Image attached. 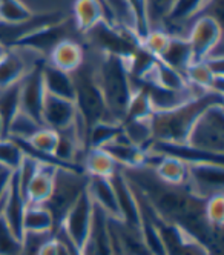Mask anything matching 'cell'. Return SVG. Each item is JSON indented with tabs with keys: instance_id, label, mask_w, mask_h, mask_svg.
Returning <instances> with one entry per match:
<instances>
[{
	"instance_id": "obj_1",
	"label": "cell",
	"mask_w": 224,
	"mask_h": 255,
	"mask_svg": "<svg viewBox=\"0 0 224 255\" xmlns=\"http://www.w3.org/2000/svg\"><path fill=\"white\" fill-rule=\"evenodd\" d=\"M215 103H223V96L208 91L171 111L154 113L149 119L154 141L184 143L200 114Z\"/></svg>"
},
{
	"instance_id": "obj_2",
	"label": "cell",
	"mask_w": 224,
	"mask_h": 255,
	"mask_svg": "<svg viewBox=\"0 0 224 255\" xmlns=\"http://www.w3.org/2000/svg\"><path fill=\"white\" fill-rule=\"evenodd\" d=\"M96 77L108 108L109 120L121 123L126 105L134 91L124 60L109 54H102L99 69H96Z\"/></svg>"
},
{
	"instance_id": "obj_3",
	"label": "cell",
	"mask_w": 224,
	"mask_h": 255,
	"mask_svg": "<svg viewBox=\"0 0 224 255\" xmlns=\"http://www.w3.org/2000/svg\"><path fill=\"white\" fill-rule=\"evenodd\" d=\"M71 76L74 82V91H76L74 103H76L79 117L85 122V125L91 128L102 120H109L108 108L96 77V69L83 63Z\"/></svg>"
},
{
	"instance_id": "obj_4",
	"label": "cell",
	"mask_w": 224,
	"mask_h": 255,
	"mask_svg": "<svg viewBox=\"0 0 224 255\" xmlns=\"http://www.w3.org/2000/svg\"><path fill=\"white\" fill-rule=\"evenodd\" d=\"M88 175L83 171H74L66 168H57L54 175V186L51 197L45 206L54 217L55 231L69 208L77 202V198L86 191Z\"/></svg>"
},
{
	"instance_id": "obj_5",
	"label": "cell",
	"mask_w": 224,
	"mask_h": 255,
	"mask_svg": "<svg viewBox=\"0 0 224 255\" xmlns=\"http://www.w3.org/2000/svg\"><path fill=\"white\" fill-rule=\"evenodd\" d=\"M186 143L209 152L224 154V106L215 103L206 108L195 120Z\"/></svg>"
},
{
	"instance_id": "obj_6",
	"label": "cell",
	"mask_w": 224,
	"mask_h": 255,
	"mask_svg": "<svg viewBox=\"0 0 224 255\" xmlns=\"http://www.w3.org/2000/svg\"><path fill=\"white\" fill-rule=\"evenodd\" d=\"M86 35L89 42L99 48L102 54H109V56H115L123 60H126L140 45V40L132 31L123 26L111 25L106 20L99 22L86 32Z\"/></svg>"
},
{
	"instance_id": "obj_7",
	"label": "cell",
	"mask_w": 224,
	"mask_h": 255,
	"mask_svg": "<svg viewBox=\"0 0 224 255\" xmlns=\"http://www.w3.org/2000/svg\"><path fill=\"white\" fill-rule=\"evenodd\" d=\"M94 208L96 206L92 203L91 197L85 191L77 198V202L65 214L63 220L57 228V231L62 232L77 249L83 248L89 235L92 226V217H94Z\"/></svg>"
},
{
	"instance_id": "obj_8",
	"label": "cell",
	"mask_w": 224,
	"mask_h": 255,
	"mask_svg": "<svg viewBox=\"0 0 224 255\" xmlns=\"http://www.w3.org/2000/svg\"><path fill=\"white\" fill-rule=\"evenodd\" d=\"M188 189L201 200L217 194H224V166L223 163H197L188 165Z\"/></svg>"
},
{
	"instance_id": "obj_9",
	"label": "cell",
	"mask_w": 224,
	"mask_h": 255,
	"mask_svg": "<svg viewBox=\"0 0 224 255\" xmlns=\"http://www.w3.org/2000/svg\"><path fill=\"white\" fill-rule=\"evenodd\" d=\"M46 60H37L25 77L20 80V111L26 113L39 123H42V108L45 102V88L42 79V68Z\"/></svg>"
},
{
	"instance_id": "obj_10",
	"label": "cell",
	"mask_w": 224,
	"mask_h": 255,
	"mask_svg": "<svg viewBox=\"0 0 224 255\" xmlns=\"http://www.w3.org/2000/svg\"><path fill=\"white\" fill-rule=\"evenodd\" d=\"M221 25L214 15H201L195 20L188 39L194 62L204 60L221 43Z\"/></svg>"
},
{
	"instance_id": "obj_11",
	"label": "cell",
	"mask_w": 224,
	"mask_h": 255,
	"mask_svg": "<svg viewBox=\"0 0 224 255\" xmlns=\"http://www.w3.org/2000/svg\"><path fill=\"white\" fill-rule=\"evenodd\" d=\"M111 183L114 186L117 206L120 214V223H123L126 228L137 231L140 229L141 222V211L138 205V198L135 195V191L127 181L124 172L121 168H118L111 177Z\"/></svg>"
},
{
	"instance_id": "obj_12",
	"label": "cell",
	"mask_w": 224,
	"mask_h": 255,
	"mask_svg": "<svg viewBox=\"0 0 224 255\" xmlns=\"http://www.w3.org/2000/svg\"><path fill=\"white\" fill-rule=\"evenodd\" d=\"M65 39H69L66 19L59 23L35 29L34 32L28 34L26 37H23L22 40H18L12 48L34 51L37 54H40V56H49V52L54 49V46Z\"/></svg>"
},
{
	"instance_id": "obj_13",
	"label": "cell",
	"mask_w": 224,
	"mask_h": 255,
	"mask_svg": "<svg viewBox=\"0 0 224 255\" xmlns=\"http://www.w3.org/2000/svg\"><path fill=\"white\" fill-rule=\"evenodd\" d=\"M62 12H43L32 15L29 20L22 22V23H3L0 22V43L6 48H12L18 40L26 37L28 34L34 32L35 29L59 23L65 20Z\"/></svg>"
},
{
	"instance_id": "obj_14",
	"label": "cell",
	"mask_w": 224,
	"mask_h": 255,
	"mask_svg": "<svg viewBox=\"0 0 224 255\" xmlns=\"http://www.w3.org/2000/svg\"><path fill=\"white\" fill-rule=\"evenodd\" d=\"M77 117V108L72 100L59 99L45 94V102L42 108V125L49 129L60 132L74 125Z\"/></svg>"
},
{
	"instance_id": "obj_15",
	"label": "cell",
	"mask_w": 224,
	"mask_h": 255,
	"mask_svg": "<svg viewBox=\"0 0 224 255\" xmlns=\"http://www.w3.org/2000/svg\"><path fill=\"white\" fill-rule=\"evenodd\" d=\"M26 205L28 203L25 200V195L22 194L20 186H18L17 175L14 171L8 194L3 200L2 208H0V217L5 220L11 232L22 242H23V215H25Z\"/></svg>"
},
{
	"instance_id": "obj_16",
	"label": "cell",
	"mask_w": 224,
	"mask_h": 255,
	"mask_svg": "<svg viewBox=\"0 0 224 255\" xmlns=\"http://www.w3.org/2000/svg\"><path fill=\"white\" fill-rule=\"evenodd\" d=\"M155 218L164 242L166 255H214L206 246H203L200 242L192 239L191 235L184 234L175 226L161 222L157 215Z\"/></svg>"
},
{
	"instance_id": "obj_17",
	"label": "cell",
	"mask_w": 224,
	"mask_h": 255,
	"mask_svg": "<svg viewBox=\"0 0 224 255\" xmlns=\"http://www.w3.org/2000/svg\"><path fill=\"white\" fill-rule=\"evenodd\" d=\"M96 206V205H94ZM82 255H114L112 237L109 229V218L100 208H94L92 226L88 239L80 249Z\"/></svg>"
},
{
	"instance_id": "obj_18",
	"label": "cell",
	"mask_w": 224,
	"mask_h": 255,
	"mask_svg": "<svg viewBox=\"0 0 224 255\" xmlns=\"http://www.w3.org/2000/svg\"><path fill=\"white\" fill-rule=\"evenodd\" d=\"M149 149L166 155V157H174L186 165H197V163H223L224 154H209L200 151L189 143H164V141H152Z\"/></svg>"
},
{
	"instance_id": "obj_19",
	"label": "cell",
	"mask_w": 224,
	"mask_h": 255,
	"mask_svg": "<svg viewBox=\"0 0 224 255\" xmlns=\"http://www.w3.org/2000/svg\"><path fill=\"white\" fill-rule=\"evenodd\" d=\"M86 192L91 197L92 203L100 208L108 218L114 222H120V214L117 206V198L114 192V186L111 183V178L105 177H89Z\"/></svg>"
},
{
	"instance_id": "obj_20",
	"label": "cell",
	"mask_w": 224,
	"mask_h": 255,
	"mask_svg": "<svg viewBox=\"0 0 224 255\" xmlns=\"http://www.w3.org/2000/svg\"><path fill=\"white\" fill-rule=\"evenodd\" d=\"M106 151L112 160L117 163V166L121 169H134V168H143L144 166V160H146V152L144 149L135 146V144L130 143L123 132L114 138L111 143H108L106 146L100 148Z\"/></svg>"
},
{
	"instance_id": "obj_21",
	"label": "cell",
	"mask_w": 224,
	"mask_h": 255,
	"mask_svg": "<svg viewBox=\"0 0 224 255\" xmlns=\"http://www.w3.org/2000/svg\"><path fill=\"white\" fill-rule=\"evenodd\" d=\"M57 166L40 163L25 189V200L28 205H45L51 197L54 186V175Z\"/></svg>"
},
{
	"instance_id": "obj_22",
	"label": "cell",
	"mask_w": 224,
	"mask_h": 255,
	"mask_svg": "<svg viewBox=\"0 0 224 255\" xmlns=\"http://www.w3.org/2000/svg\"><path fill=\"white\" fill-rule=\"evenodd\" d=\"M49 65L65 71L68 74H72L85 63V51L80 43L72 39H65L60 43L54 46L49 52Z\"/></svg>"
},
{
	"instance_id": "obj_23",
	"label": "cell",
	"mask_w": 224,
	"mask_h": 255,
	"mask_svg": "<svg viewBox=\"0 0 224 255\" xmlns=\"http://www.w3.org/2000/svg\"><path fill=\"white\" fill-rule=\"evenodd\" d=\"M106 20L112 25L109 12L99 0H76L74 3V22L79 32L86 34L99 22Z\"/></svg>"
},
{
	"instance_id": "obj_24",
	"label": "cell",
	"mask_w": 224,
	"mask_h": 255,
	"mask_svg": "<svg viewBox=\"0 0 224 255\" xmlns=\"http://www.w3.org/2000/svg\"><path fill=\"white\" fill-rule=\"evenodd\" d=\"M157 59L169 68L181 72V74L184 72V69L194 62L192 49H191L188 39L181 37V35H172V34H171L166 48L163 49V52Z\"/></svg>"
},
{
	"instance_id": "obj_25",
	"label": "cell",
	"mask_w": 224,
	"mask_h": 255,
	"mask_svg": "<svg viewBox=\"0 0 224 255\" xmlns=\"http://www.w3.org/2000/svg\"><path fill=\"white\" fill-rule=\"evenodd\" d=\"M42 79H43V88L46 94L74 102L76 91H74V82L71 74L54 68L52 65L45 62L42 68Z\"/></svg>"
},
{
	"instance_id": "obj_26",
	"label": "cell",
	"mask_w": 224,
	"mask_h": 255,
	"mask_svg": "<svg viewBox=\"0 0 224 255\" xmlns=\"http://www.w3.org/2000/svg\"><path fill=\"white\" fill-rule=\"evenodd\" d=\"M29 71L22 54L15 48H8L0 59V89L18 83Z\"/></svg>"
},
{
	"instance_id": "obj_27",
	"label": "cell",
	"mask_w": 224,
	"mask_h": 255,
	"mask_svg": "<svg viewBox=\"0 0 224 255\" xmlns=\"http://www.w3.org/2000/svg\"><path fill=\"white\" fill-rule=\"evenodd\" d=\"M55 232V222L45 205H26L23 215V235H46Z\"/></svg>"
},
{
	"instance_id": "obj_28",
	"label": "cell",
	"mask_w": 224,
	"mask_h": 255,
	"mask_svg": "<svg viewBox=\"0 0 224 255\" xmlns=\"http://www.w3.org/2000/svg\"><path fill=\"white\" fill-rule=\"evenodd\" d=\"M151 171L160 181L171 186H184L186 181H188V165L174 157H166L160 154L158 161Z\"/></svg>"
},
{
	"instance_id": "obj_29",
	"label": "cell",
	"mask_w": 224,
	"mask_h": 255,
	"mask_svg": "<svg viewBox=\"0 0 224 255\" xmlns=\"http://www.w3.org/2000/svg\"><path fill=\"white\" fill-rule=\"evenodd\" d=\"M82 168L89 177H105L111 178L120 166L112 160V157L99 148H89L83 158H82Z\"/></svg>"
},
{
	"instance_id": "obj_30",
	"label": "cell",
	"mask_w": 224,
	"mask_h": 255,
	"mask_svg": "<svg viewBox=\"0 0 224 255\" xmlns=\"http://www.w3.org/2000/svg\"><path fill=\"white\" fill-rule=\"evenodd\" d=\"M137 82H152L161 88L172 89V91H184V89L189 88L188 82H186V79L181 72L161 63L158 59H157L154 69L149 72L143 80H137Z\"/></svg>"
},
{
	"instance_id": "obj_31",
	"label": "cell",
	"mask_w": 224,
	"mask_h": 255,
	"mask_svg": "<svg viewBox=\"0 0 224 255\" xmlns=\"http://www.w3.org/2000/svg\"><path fill=\"white\" fill-rule=\"evenodd\" d=\"M209 3H212V0H174L172 8L164 19L163 25L164 23L180 25L188 22L194 19V17H197L200 11H203Z\"/></svg>"
},
{
	"instance_id": "obj_32",
	"label": "cell",
	"mask_w": 224,
	"mask_h": 255,
	"mask_svg": "<svg viewBox=\"0 0 224 255\" xmlns=\"http://www.w3.org/2000/svg\"><path fill=\"white\" fill-rule=\"evenodd\" d=\"M124 63H126V69L130 79L143 80L149 72L154 69L157 63V57L152 56L146 48L138 45L137 49L124 60Z\"/></svg>"
},
{
	"instance_id": "obj_33",
	"label": "cell",
	"mask_w": 224,
	"mask_h": 255,
	"mask_svg": "<svg viewBox=\"0 0 224 255\" xmlns=\"http://www.w3.org/2000/svg\"><path fill=\"white\" fill-rule=\"evenodd\" d=\"M40 128H43L42 123H39L26 113L18 111L6 128V137L15 141H29Z\"/></svg>"
},
{
	"instance_id": "obj_34",
	"label": "cell",
	"mask_w": 224,
	"mask_h": 255,
	"mask_svg": "<svg viewBox=\"0 0 224 255\" xmlns=\"http://www.w3.org/2000/svg\"><path fill=\"white\" fill-rule=\"evenodd\" d=\"M123 132L121 123L102 120L89 128L88 132V149L89 148H103Z\"/></svg>"
},
{
	"instance_id": "obj_35",
	"label": "cell",
	"mask_w": 224,
	"mask_h": 255,
	"mask_svg": "<svg viewBox=\"0 0 224 255\" xmlns=\"http://www.w3.org/2000/svg\"><path fill=\"white\" fill-rule=\"evenodd\" d=\"M134 91L126 105L124 119L123 122H134V120H149L154 114V109L149 102V97L144 91L138 86H132Z\"/></svg>"
},
{
	"instance_id": "obj_36",
	"label": "cell",
	"mask_w": 224,
	"mask_h": 255,
	"mask_svg": "<svg viewBox=\"0 0 224 255\" xmlns=\"http://www.w3.org/2000/svg\"><path fill=\"white\" fill-rule=\"evenodd\" d=\"M123 135L135 146L147 151L152 144L154 137L151 131L149 120H134V122H121Z\"/></svg>"
},
{
	"instance_id": "obj_37",
	"label": "cell",
	"mask_w": 224,
	"mask_h": 255,
	"mask_svg": "<svg viewBox=\"0 0 224 255\" xmlns=\"http://www.w3.org/2000/svg\"><path fill=\"white\" fill-rule=\"evenodd\" d=\"M20 111V82L0 89V117L8 128L12 117Z\"/></svg>"
},
{
	"instance_id": "obj_38",
	"label": "cell",
	"mask_w": 224,
	"mask_h": 255,
	"mask_svg": "<svg viewBox=\"0 0 224 255\" xmlns=\"http://www.w3.org/2000/svg\"><path fill=\"white\" fill-rule=\"evenodd\" d=\"M183 76H184V79L189 86L198 88L201 91H209L211 85L215 79V76L211 72L209 66L206 65L204 60L192 62L188 68L184 69Z\"/></svg>"
},
{
	"instance_id": "obj_39",
	"label": "cell",
	"mask_w": 224,
	"mask_h": 255,
	"mask_svg": "<svg viewBox=\"0 0 224 255\" xmlns=\"http://www.w3.org/2000/svg\"><path fill=\"white\" fill-rule=\"evenodd\" d=\"M204 218L212 232L221 239L224 223V194H217L204 202Z\"/></svg>"
},
{
	"instance_id": "obj_40",
	"label": "cell",
	"mask_w": 224,
	"mask_h": 255,
	"mask_svg": "<svg viewBox=\"0 0 224 255\" xmlns=\"http://www.w3.org/2000/svg\"><path fill=\"white\" fill-rule=\"evenodd\" d=\"M32 11L22 0H0V22L22 23L32 17Z\"/></svg>"
},
{
	"instance_id": "obj_41",
	"label": "cell",
	"mask_w": 224,
	"mask_h": 255,
	"mask_svg": "<svg viewBox=\"0 0 224 255\" xmlns=\"http://www.w3.org/2000/svg\"><path fill=\"white\" fill-rule=\"evenodd\" d=\"M57 140H59V134L52 129H49V128L43 126L37 131V134L32 135V138L28 143H29V146L32 149H35L37 152L54 157V151H55V146H57Z\"/></svg>"
},
{
	"instance_id": "obj_42",
	"label": "cell",
	"mask_w": 224,
	"mask_h": 255,
	"mask_svg": "<svg viewBox=\"0 0 224 255\" xmlns=\"http://www.w3.org/2000/svg\"><path fill=\"white\" fill-rule=\"evenodd\" d=\"M23 152L20 146L11 138H0V165H3L12 171H15L23 160Z\"/></svg>"
},
{
	"instance_id": "obj_43",
	"label": "cell",
	"mask_w": 224,
	"mask_h": 255,
	"mask_svg": "<svg viewBox=\"0 0 224 255\" xmlns=\"http://www.w3.org/2000/svg\"><path fill=\"white\" fill-rule=\"evenodd\" d=\"M174 0H146L149 26L154 29L157 25H163L164 19L172 8Z\"/></svg>"
},
{
	"instance_id": "obj_44",
	"label": "cell",
	"mask_w": 224,
	"mask_h": 255,
	"mask_svg": "<svg viewBox=\"0 0 224 255\" xmlns=\"http://www.w3.org/2000/svg\"><path fill=\"white\" fill-rule=\"evenodd\" d=\"M169 37H171V34L166 32L163 28H154L147 32V35L140 42V45L146 48L152 56L158 57L163 52V49L166 48L167 42H169Z\"/></svg>"
},
{
	"instance_id": "obj_45",
	"label": "cell",
	"mask_w": 224,
	"mask_h": 255,
	"mask_svg": "<svg viewBox=\"0 0 224 255\" xmlns=\"http://www.w3.org/2000/svg\"><path fill=\"white\" fill-rule=\"evenodd\" d=\"M22 240L11 232L5 220L0 217V255H20Z\"/></svg>"
},
{
	"instance_id": "obj_46",
	"label": "cell",
	"mask_w": 224,
	"mask_h": 255,
	"mask_svg": "<svg viewBox=\"0 0 224 255\" xmlns=\"http://www.w3.org/2000/svg\"><path fill=\"white\" fill-rule=\"evenodd\" d=\"M12 174L14 171L0 165V208H2V203L3 200L8 194V189H9V185H11V178H12Z\"/></svg>"
},
{
	"instance_id": "obj_47",
	"label": "cell",
	"mask_w": 224,
	"mask_h": 255,
	"mask_svg": "<svg viewBox=\"0 0 224 255\" xmlns=\"http://www.w3.org/2000/svg\"><path fill=\"white\" fill-rule=\"evenodd\" d=\"M37 255H57V239H55L54 234L48 237V239L39 246Z\"/></svg>"
},
{
	"instance_id": "obj_48",
	"label": "cell",
	"mask_w": 224,
	"mask_h": 255,
	"mask_svg": "<svg viewBox=\"0 0 224 255\" xmlns=\"http://www.w3.org/2000/svg\"><path fill=\"white\" fill-rule=\"evenodd\" d=\"M99 2L106 8V11L109 12V17H111V22H112V25H115L117 26V23H115V19H114V14H112V11H111V8L108 6V2H106V0H99Z\"/></svg>"
},
{
	"instance_id": "obj_49",
	"label": "cell",
	"mask_w": 224,
	"mask_h": 255,
	"mask_svg": "<svg viewBox=\"0 0 224 255\" xmlns=\"http://www.w3.org/2000/svg\"><path fill=\"white\" fill-rule=\"evenodd\" d=\"M5 137H6V128H5L3 119L0 117V138H5Z\"/></svg>"
},
{
	"instance_id": "obj_50",
	"label": "cell",
	"mask_w": 224,
	"mask_h": 255,
	"mask_svg": "<svg viewBox=\"0 0 224 255\" xmlns=\"http://www.w3.org/2000/svg\"><path fill=\"white\" fill-rule=\"evenodd\" d=\"M8 48L6 46H3L2 43H0V59H2V56H3V54H5V51H6Z\"/></svg>"
}]
</instances>
